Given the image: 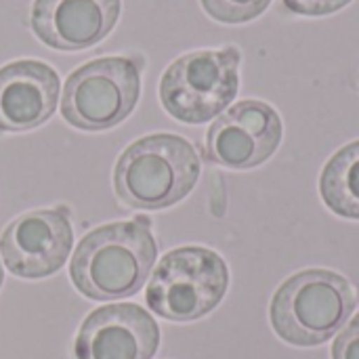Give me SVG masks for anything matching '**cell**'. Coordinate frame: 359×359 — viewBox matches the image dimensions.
Wrapping results in <instances>:
<instances>
[{
	"label": "cell",
	"instance_id": "obj_1",
	"mask_svg": "<svg viewBox=\"0 0 359 359\" xmlns=\"http://www.w3.org/2000/svg\"><path fill=\"white\" fill-rule=\"evenodd\" d=\"M158 246L149 221H120L86 233L69 263L76 290L93 301H118L137 294L156 263Z\"/></svg>",
	"mask_w": 359,
	"mask_h": 359
},
{
	"label": "cell",
	"instance_id": "obj_2",
	"mask_svg": "<svg viewBox=\"0 0 359 359\" xmlns=\"http://www.w3.org/2000/svg\"><path fill=\"white\" fill-rule=\"evenodd\" d=\"M200 179L196 147L170 133L147 135L130 143L116 162L114 189L130 208L162 210L191 194Z\"/></svg>",
	"mask_w": 359,
	"mask_h": 359
},
{
	"label": "cell",
	"instance_id": "obj_3",
	"mask_svg": "<svg viewBox=\"0 0 359 359\" xmlns=\"http://www.w3.org/2000/svg\"><path fill=\"white\" fill-rule=\"evenodd\" d=\"M355 305V288L345 276L330 269H305L276 290L269 320L284 343L318 347L347 326Z\"/></svg>",
	"mask_w": 359,
	"mask_h": 359
},
{
	"label": "cell",
	"instance_id": "obj_4",
	"mask_svg": "<svg viewBox=\"0 0 359 359\" xmlns=\"http://www.w3.org/2000/svg\"><path fill=\"white\" fill-rule=\"evenodd\" d=\"M229 288L227 263L210 248L183 246L166 252L151 273L145 301L168 322H196L219 307Z\"/></svg>",
	"mask_w": 359,
	"mask_h": 359
},
{
	"label": "cell",
	"instance_id": "obj_5",
	"mask_svg": "<svg viewBox=\"0 0 359 359\" xmlns=\"http://www.w3.org/2000/svg\"><path fill=\"white\" fill-rule=\"evenodd\" d=\"M240 61L242 55L236 46L194 50L179 57L160 80L162 107L185 124L219 118L238 95Z\"/></svg>",
	"mask_w": 359,
	"mask_h": 359
},
{
	"label": "cell",
	"instance_id": "obj_6",
	"mask_svg": "<svg viewBox=\"0 0 359 359\" xmlns=\"http://www.w3.org/2000/svg\"><path fill=\"white\" fill-rule=\"evenodd\" d=\"M141 95V72L128 57H101L69 74L61 116L80 130H107L130 116Z\"/></svg>",
	"mask_w": 359,
	"mask_h": 359
},
{
	"label": "cell",
	"instance_id": "obj_7",
	"mask_svg": "<svg viewBox=\"0 0 359 359\" xmlns=\"http://www.w3.org/2000/svg\"><path fill=\"white\" fill-rule=\"evenodd\" d=\"M282 135V118L269 103L244 99L210 124L206 133V158L223 168L250 170L278 151Z\"/></svg>",
	"mask_w": 359,
	"mask_h": 359
},
{
	"label": "cell",
	"instance_id": "obj_8",
	"mask_svg": "<svg viewBox=\"0 0 359 359\" xmlns=\"http://www.w3.org/2000/svg\"><path fill=\"white\" fill-rule=\"evenodd\" d=\"M72 246L74 231L63 208L25 212L8 223L0 238L6 269L25 280H40L59 271Z\"/></svg>",
	"mask_w": 359,
	"mask_h": 359
},
{
	"label": "cell",
	"instance_id": "obj_9",
	"mask_svg": "<svg viewBox=\"0 0 359 359\" xmlns=\"http://www.w3.org/2000/svg\"><path fill=\"white\" fill-rule=\"evenodd\" d=\"M160 347L156 320L139 305L116 303L95 309L80 326L76 359H151Z\"/></svg>",
	"mask_w": 359,
	"mask_h": 359
},
{
	"label": "cell",
	"instance_id": "obj_10",
	"mask_svg": "<svg viewBox=\"0 0 359 359\" xmlns=\"http://www.w3.org/2000/svg\"><path fill=\"white\" fill-rule=\"evenodd\" d=\"M120 8L122 0H34L29 25L50 48L84 50L114 29Z\"/></svg>",
	"mask_w": 359,
	"mask_h": 359
},
{
	"label": "cell",
	"instance_id": "obj_11",
	"mask_svg": "<svg viewBox=\"0 0 359 359\" xmlns=\"http://www.w3.org/2000/svg\"><path fill=\"white\" fill-rule=\"evenodd\" d=\"M59 76L36 59L0 67V133H23L44 124L57 109Z\"/></svg>",
	"mask_w": 359,
	"mask_h": 359
},
{
	"label": "cell",
	"instance_id": "obj_12",
	"mask_svg": "<svg viewBox=\"0 0 359 359\" xmlns=\"http://www.w3.org/2000/svg\"><path fill=\"white\" fill-rule=\"evenodd\" d=\"M320 194L334 215L359 221V141L347 143L324 164Z\"/></svg>",
	"mask_w": 359,
	"mask_h": 359
},
{
	"label": "cell",
	"instance_id": "obj_13",
	"mask_svg": "<svg viewBox=\"0 0 359 359\" xmlns=\"http://www.w3.org/2000/svg\"><path fill=\"white\" fill-rule=\"evenodd\" d=\"M208 17L219 23H248L261 17L271 0H200Z\"/></svg>",
	"mask_w": 359,
	"mask_h": 359
},
{
	"label": "cell",
	"instance_id": "obj_14",
	"mask_svg": "<svg viewBox=\"0 0 359 359\" xmlns=\"http://www.w3.org/2000/svg\"><path fill=\"white\" fill-rule=\"evenodd\" d=\"M351 0H284V6L303 17H324L345 8Z\"/></svg>",
	"mask_w": 359,
	"mask_h": 359
},
{
	"label": "cell",
	"instance_id": "obj_15",
	"mask_svg": "<svg viewBox=\"0 0 359 359\" xmlns=\"http://www.w3.org/2000/svg\"><path fill=\"white\" fill-rule=\"evenodd\" d=\"M332 359H359V313L339 332L332 345Z\"/></svg>",
	"mask_w": 359,
	"mask_h": 359
},
{
	"label": "cell",
	"instance_id": "obj_16",
	"mask_svg": "<svg viewBox=\"0 0 359 359\" xmlns=\"http://www.w3.org/2000/svg\"><path fill=\"white\" fill-rule=\"evenodd\" d=\"M2 280H4V271H2V265H0V286H2Z\"/></svg>",
	"mask_w": 359,
	"mask_h": 359
}]
</instances>
